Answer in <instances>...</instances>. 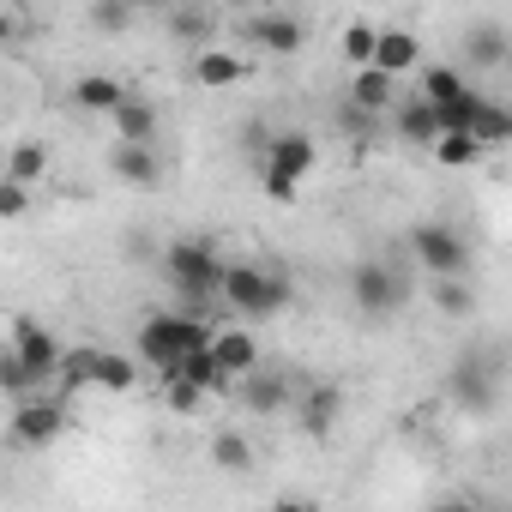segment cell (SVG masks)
<instances>
[{
  "mask_svg": "<svg viewBox=\"0 0 512 512\" xmlns=\"http://www.w3.org/2000/svg\"><path fill=\"white\" fill-rule=\"evenodd\" d=\"M61 362H67L61 338L19 314L13 320V344H7V356H0V392H7V398H31L37 386L61 380Z\"/></svg>",
  "mask_w": 512,
  "mask_h": 512,
  "instance_id": "cell-1",
  "label": "cell"
},
{
  "mask_svg": "<svg viewBox=\"0 0 512 512\" xmlns=\"http://www.w3.org/2000/svg\"><path fill=\"white\" fill-rule=\"evenodd\" d=\"M223 302L241 314V320H272L296 302V284L278 272V266H253V260H235L223 272Z\"/></svg>",
  "mask_w": 512,
  "mask_h": 512,
  "instance_id": "cell-2",
  "label": "cell"
},
{
  "mask_svg": "<svg viewBox=\"0 0 512 512\" xmlns=\"http://www.w3.org/2000/svg\"><path fill=\"white\" fill-rule=\"evenodd\" d=\"M217 332L205 326V320H187V314H151L145 326H139V362L145 368H157V374H169L187 350H199V344H211Z\"/></svg>",
  "mask_w": 512,
  "mask_h": 512,
  "instance_id": "cell-3",
  "label": "cell"
},
{
  "mask_svg": "<svg viewBox=\"0 0 512 512\" xmlns=\"http://www.w3.org/2000/svg\"><path fill=\"white\" fill-rule=\"evenodd\" d=\"M163 272H169V284H175L187 302H211V296H223V272H229V266L217 260L211 241H169Z\"/></svg>",
  "mask_w": 512,
  "mask_h": 512,
  "instance_id": "cell-4",
  "label": "cell"
},
{
  "mask_svg": "<svg viewBox=\"0 0 512 512\" xmlns=\"http://www.w3.org/2000/svg\"><path fill=\"white\" fill-rule=\"evenodd\" d=\"M500 380H506L500 356H494V350H482V344H470V350L452 362V374H446V398H452L458 410L482 416V410H494V398H500Z\"/></svg>",
  "mask_w": 512,
  "mask_h": 512,
  "instance_id": "cell-5",
  "label": "cell"
},
{
  "mask_svg": "<svg viewBox=\"0 0 512 512\" xmlns=\"http://www.w3.org/2000/svg\"><path fill=\"white\" fill-rule=\"evenodd\" d=\"M350 302H356L368 320H392V314L410 302V278H404L392 260H356V266H350Z\"/></svg>",
  "mask_w": 512,
  "mask_h": 512,
  "instance_id": "cell-6",
  "label": "cell"
},
{
  "mask_svg": "<svg viewBox=\"0 0 512 512\" xmlns=\"http://www.w3.org/2000/svg\"><path fill=\"white\" fill-rule=\"evenodd\" d=\"M314 163H320V151H314L308 133H278V139H266V163H260L266 193H272V199H296V187L314 175Z\"/></svg>",
  "mask_w": 512,
  "mask_h": 512,
  "instance_id": "cell-7",
  "label": "cell"
},
{
  "mask_svg": "<svg viewBox=\"0 0 512 512\" xmlns=\"http://www.w3.org/2000/svg\"><path fill=\"white\" fill-rule=\"evenodd\" d=\"M410 253H416V266L434 272V278L470 272V241H464L452 223H416V229H410Z\"/></svg>",
  "mask_w": 512,
  "mask_h": 512,
  "instance_id": "cell-8",
  "label": "cell"
},
{
  "mask_svg": "<svg viewBox=\"0 0 512 512\" xmlns=\"http://www.w3.org/2000/svg\"><path fill=\"white\" fill-rule=\"evenodd\" d=\"M235 398H241V410L247 416H278V410H290L296 404V386H290V368H247L241 380H235Z\"/></svg>",
  "mask_w": 512,
  "mask_h": 512,
  "instance_id": "cell-9",
  "label": "cell"
},
{
  "mask_svg": "<svg viewBox=\"0 0 512 512\" xmlns=\"http://www.w3.org/2000/svg\"><path fill=\"white\" fill-rule=\"evenodd\" d=\"M290 416H296V428L308 434V440H332L338 434V416H344V392L338 386H302L296 392V404H290Z\"/></svg>",
  "mask_w": 512,
  "mask_h": 512,
  "instance_id": "cell-10",
  "label": "cell"
},
{
  "mask_svg": "<svg viewBox=\"0 0 512 512\" xmlns=\"http://www.w3.org/2000/svg\"><path fill=\"white\" fill-rule=\"evenodd\" d=\"M464 67H476V73H506V67H512V31L494 25V19H476V25L464 31Z\"/></svg>",
  "mask_w": 512,
  "mask_h": 512,
  "instance_id": "cell-11",
  "label": "cell"
},
{
  "mask_svg": "<svg viewBox=\"0 0 512 512\" xmlns=\"http://www.w3.org/2000/svg\"><path fill=\"white\" fill-rule=\"evenodd\" d=\"M61 428H67V410L61 404L19 398V410H13V446H49V440H61Z\"/></svg>",
  "mask_w": 512,
  "mask_h": 512,
  "instance_id": "cell-12",
  "label": "cell"
},
{
  "mask_svg": "<svg viewBox=\"0 0 512 512\" xmlns=\"http://www.w3.org/2000/svg\"><path fill=\"white\" fill-rule=\"evenodd\" d=\"M241 37H247L253 49H266V55H296V49L308 43L302 19H290V13H260V19H247Z\"/></svg>",
  "mask_w": 512,
  "mask_h": 512,
  "instance_id": "cell-13",
  "label": "cell"
},
{
  "mask_svg": "<svg viewBox=\"0 0 512 512\" xmlns=\"http://www.w3.org/2000/svg\"><path fill=\"white\" fill-rule=\"evenodd\" d=\"M109 169H115V181H121V187H157V181H163L157 151H151V145H133V139H121V145H115Z\"/></svg>",
  "mask_w": 512,
  "mask_h": 512,
  "instance_id": "cell-14",
  "label": "cell"
},
{
  "mask_svg": "<svg viewBox=\"0 0 512 512\" xmlns=\"http://www.w3.org/2000/svg\"><path fill=\"white\" fill-rule=\"evenodd\" d=\"M187 73H193V85H205V91H229V85H241V79H247V61H241V55H229V49H199Z\"/></svg>",
  "mask_w": 512,
  "mask_h": 512,
  "instance_id": "cell-15",
  "label": "cell"
},
{
  "mask_svg": "<svg viewBox=\"0 0 512 512\" xmlns=\"http://www.w3.org/2000/svg\"><path fill=\"white\" fill-rule=\"evenodd\" d=\"M374 67H386L392 79H404V73L422 67V43H416L410 31H398V25H386V31H380V49H374Z\"/></svg>",
  "mask_w": 512,
  "mask_h": 512,
  "instance_id": "cell-16",
  "label": "cell"
},
{
  "mask_svg": "<svg viewBox=\"0 0 512 512\" xmlns=\"http://www.w3.org/2000/svg\"><path fill=\"white\" fill-rule=\"evenodd\" d=\"M392 133H398L404 145H434L446 127H440V109H434L428 97H416V103H404V109L392 115Z\"/></svg>",
  "mask_w": 512,
  "mask_h": 512,
  "instance_id": "cell-17",
  "label": "cell"
},
{
  "mask_svg": "<svg viewBox=\"0 0 512 512\" xmlns=\"http://www.w3.org/2000/svg\"><path fill=\"white\" fill-rule=\"evenodd\" d=\"M73 103H79V109H91V115H115V109L127 103V85H121V79H109V73H85V79L73 85Z\"/></svg>",
  "mask_w": 512,
  "mask_h": 512,
  "instance_id": "cell-18",
  "label": "cell"
},
{
  "mask_svg": "<svg viewBox=\"0 0 512 512\" xmlns=\"http://www.w3.org/2000/svg\"><path fill=\"white\" fill-rule=\"evenodd\" d=\"M350 103L356 109H368V115H386L392 109V73L386 67H356V79H350Z\"/></svg>",
  "mask_w": 512,
  "mask_h": 512,
  "instance_id": "cell-19",
  "label": "cell"
},
{
  "mask_svg": "<svg viewBox=\"0 0 512 512\" xmlns=\"http://www.w3.org/2000/svg\"><path fill=\"white\" fill-rule=\"evenodd\" d=\"M211 464H217L223 476H247V470H253V440H247L241 428H217V434H211Z\"/></svg>",
  "mask_w": 512,
  "mask_h": 512,
  "instance_id": "cell-20",
  "label": "cell"
},
{
  "mask_svg": "<svg viewBox=\"0 0 512 512\" xmlns=\"http://www.w3.org/2000/svg\"><path fill=\"white\" fill-rule=\"evenodd\" d=\"M211 350H217V362H223L235 380H241L247 368H260V338L241 332V326H235V332H217V338H211Z\"/></svg>",
  "mask_w": 512,
  "mask_h": 512,
  "instance_id": "cell-21",
  "label": "cell"
},
{
  "mask_svg": "<svg viewBox=\"0 0 512 512\" xmlns=\"http://www.w3.org/2000/svg\"><path fill=\"white\" fill-rule=\"evenodd\" d=\"M109 121H115V133H121V139H133V145H151V133H157V109H151L145 97H127Z\"/></svg>",
  "mask_w": 512,
  "mask_h": 512,
  "instance_id": "cell-22",
  "label": "cell"
},
{
  "mask_svg": "<svg viewBox=\"0 0 512 512\" xmlns=\"http://www.w3.org/2000/svg\"><path fill=\"white\" fill-rule=\"evenodd\" d=\"M49 175V145L43 139H25V145H13V157H7V181H25V187H37Z\"/></svg>",
  "mask_w": 512,
  "mask_h": 512,
  "instance_id": "cell-23",
  "label": "cell"
},
{
  "mask_svg": "<svg viewBox=\"0 0 512 512\" xmlns=\"http://www.w3.org/2000/svg\"><path fill=\"white\" fill-rule=\"evenodd\" d=\"M434 308H440L446 320H470V314H476V290L464 284V272H452V278H434Z\"/></svg>",
  "mask_w": 512,
  "mask_h": 512,
  "instance_id": "cell-24",
  "label": "cell"
},
{
  "mask_svg": "<svg viewBox=\"0 0 512 512\" xmlns=\"http://www.w3.org/2000/svg\"><path fill=\"white\" fill-rule=\"evenodd\" d=\"M133 19H139L133 0H91V31H97V37H127Z\"/></svg>",
  "mask_w": 512,
  "mask_h": 512,
  "instance_id": "cell-25",
  "label": "cell"
},
{
  "mask_svg": "<svg viewBox=\"0 0 512 512\" xmlns=\"http://www.w3.org/2000/svg\"><path fill=\"white\" fill-rule=\"evenodd\" d=\"M169 37H175V43H199V49H211V37H217L211 7H181V13L169 19Z\"/></svg>",
  "mask_w": 512,
  "mask_h": 512,
  "instance_id": "cell-26",
  "label": "cell"
},
{
  "mask_svg": "<svg viewBox=\"0 0 512 512\" xmlns=\"http://www.w3.org/2000/svg\"><path fill=\"white\" fill-rule=\"evenodd\" d=\"M428 151H434V163H446V169H470V163H482V151H488V145H482V139H470V133H440Z\"/></svg>",
  "mask_w": 512,
  "mask_h": 512,
  "instance_id": "cell-27",
  "label": "cell"
},
{
  "mask_svg": "<svg viewBox=\"0 0 512 512\" xmlns=\"http://www.w3.org/2000/svg\"><path fill=\"white\" fill-rule=\"evenodd\" d=\"M97 374H103V350H67V362H61V386L67 392L97 386Z\"/></svg>",
  "mask_w": 512,
  "mask_h": 512,
  "instance_id": "cell-28",
  "label": "cell"
},
{
  "mask_svg": "<svg viewBox=\"0 0 512 512\" xmlns=\"http://www.w3.org/2000/svg\"><path fill=\"white\" fill-rule=\"evenodd\" d=\"M464 91H470V85H464L458 67H428V73H422V97H428V103H452V97H464Z\"/></svg>",
  "mask_w": 512,
  "mask_h": 512,
  "instance_id": "cell-29",
  "label": "cell"
},
{
  "mask_svg": "<svg viewBox=\"0 0 512 512\" xmlns=\"http://www.w3.org/2000/svg\"><path fill=\"white\" fill-rule=\"evenodd\" d=\"M97 386H109V392H133V386H139V362L103 350V374H97Z\"/></svg>",
  "mask_w": 512,
  "mask_h": 512,
  "instance_id": "cell-30",
  "label": "cell"
},
{
  "mask_svg": "<svg viewBox=\"0 0 512 512\" xmlns=\"http://www.w3.org/2000/svg\"><path fill=\"white\" fill-rule=\"evenodd\" d=\"M374 49H380V25H368V19H356V25L344 31V55H350L356 67H368V61H374Z\"/></svg>",
  "mask_w": 512,
  "mask_h": 512,
  "instance_id": "cell-31",
  "label": "cell"
},
{
  "mask_svg": "<svg viewBox=\"0 0 512 512\" xmlns=\"http://www.w3.org/2000/svg\"><path fill=\"white\" fill-rule=\"evenodd\" d=\"M25 205H31V187H25V181H0V217L19 223V217H25Z\"/></svg>",
  "mask_w": 512,
  "mask_h": 512,
  "instance_id": "cell-32",
  "label": "cell"
},
{
  "mask_svg": "<svg viewBox=\"0 0 512 512\" xmlns=\"http://www.w3.org/2000/svg\"><path fill=\"white\" fill-rule=\"evenodd\" d=\"M205 404V386H193V380H169V410H199Z\"/></svg>",
  "mask_w": 512,
  "mask_h": 512,
  "instance_id": "cell-33",
  "label": "cell"
},
{
  "mask_svg": "<svg viewBox=\"0 0 512 512\" xmlns=\"http://www.w3.org/2000/svg\"><path fill=\"white\" fill-rule=\"evenodd\" d=\"M223 7H235V13H247V7H253V0H223Z\"/></svg>",
  "mask_w": 512,
  "mask_h": 512,
  "instance_id": "cell-34",
  "label": "cell"
},
{
  "mask_svg": "<svg viewBox=\"0 0 512 512\" xmlns=\"http://www.w3.org/2000/svg\"><path fill=\"white\" fill-rule=\"evenodd\" d=\"M133 7H139V13H151V7H163V0H133Z\"/></svg>",
  "mask_w": 512,
  "mask_h": 512,
  "instance_id": "cell-35",
  "label": "cell"
}]
</instances>
